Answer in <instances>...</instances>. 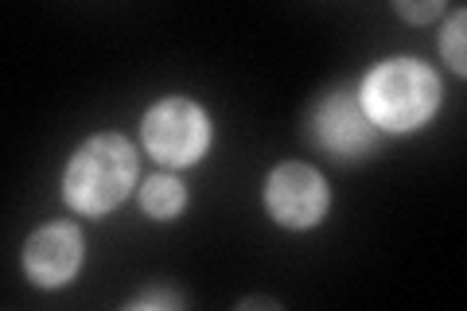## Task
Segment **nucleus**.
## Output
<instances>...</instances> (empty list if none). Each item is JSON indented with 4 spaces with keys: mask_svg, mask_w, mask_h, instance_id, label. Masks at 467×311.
Listing matches in <instances>:
<instances>
[{
    "mask_svg": "<svg viewBox=\"0 0 467 311\" xmlns=\"http://www.w3.org/2000/svg\"><path fill=\"white\" fill-rule=\"evenodd\" d=\"M187 206V183L171 171H156L140 183V211L152 222H175Z\"/></svg>",
    "mask_w": 467,
    "mask_h": 311,
    "instance_id": "obj_7",
    "label": "nucleus"
},
{
    "mask_svg": "<svg viewBox=\"0 0 467 311\" xmlns=\"http://www.w3.org/2000/svg\"><path fill=\"white\" fill-rule=\"evenodd\" d=\"M137 168V148L121 132H94L67 160L63 199L75 214L101 218L133 195Z\"/></svg>",
    "mask_w": 467,
    "mask_h": 311,
    "instance_id": "obj_2",
    "label": "nucleus"
},
{
    "mask_svg": "<svg viewBox=\"0 0 467 311\" xmlns=\"http://www.w3.org/2000/svg\"><path fill=\"white\" fill-rule=\"evenodd\" d=\"M393 8H398L405 20H413V24H429V20H436L444 12L441 0H425V5H405V0H398Z\"/></svg>",
    "mask_w": 467,
    "mask_h": 311,
    "instance_id": "obj_9",
    "label": "nucleus"
},
{
    "mask_svg": "<svg viewBox=\"0 0 467 311\" xmlns=\"http://www.w3.org/2000/svg\"><path fill=\"white\" fill-rule=\"evenodd\" d=\"M211 140H214V125H211V113L199 106V101L183 98V94H171V98H160L149 106L140 121V144L156 164L164 168H192L199 164L202 156L211 152Z\"/></svg>",
    "mask_w": 467,
    "mask_h": 311,
    "instance_id": "obj_3",
    "label": "nucleus"
},
{
    "mask_svg": "<svg viewBox=\"0 0 467 311\" xmlns=\"http://www.w3.org/2000/svg\"><path fill=\"white\" fill-rule=\"evenodd\" d=\"M312 140L335 160H362L378 152L382 132L358 101V86H335L312 109Z\"/></svg>",
    "mask_w": 467,
    "mask_h": 311,
    "instance_id": "obj_4",
    "label": "nucleus"
},
{
    "mask_svg": "<svg viewBox=\"0 0 467 311\" xmlns=\"http://www.w3.org/2000/svg\"><path fill=\"white\" fill-rule=\"evenodd\" d=\"M265 211L285 230H312L331 211L327 180L312 164L285 160L265 175Z\"/></svg>",
    "mask_w": 467,
    "mask_h": 311,
    "instance_id": "obj_5",
    "label": "nucleus"
},
{
    "mask_svg": "<svg viewBox=\"0 0 467 311\" xmlns=\"http://www.w3.org/2000/svg\"><path fill=\"white\" fill-rule=\"evenodd\" d=\"M242 307H281V304H276V300H265V295H254V300H242Z\"/></svg>",
    "mask_w": 467,
    "mask_h": 311,
    "instance_id": "obj_11",
    "label": "nucleus"
},
{
    "mask_svg": "<svg viewBox=\"0 0 467 311\" xmlns=\"http://www.w3.org/2000/svg\"><path fill=\"white\" fill-rule=\"evenodd\" d=\"M463 43H467V8H456L451 20L444 24V32H441V55L460 78L467 74V47Z\"/></svg>",
    "mask_w": 467,
    "mask_h": 311,
    "instance_id": "obj_8",
    "label": "nucleus"
},
{
    "mask_svg": "<svg viewBox=\"0 0 467 311\" xmlns=\"http://www.w3.org/2000/svg\"><path fill=\"white\" fill-rule=\"evenodd\" d=\"M444 86L425 58L393 55L374 63L358 82V101L378 132L405 137V132L425 129L441 109Z\"/></svg>",
    "mask_w": 467,
    "mask_h": 311,
    "instance_id": "obj_1",
    "label": "nucleus"
},
{
    "mask_svg": "<svg viewBox=\"0 0 467 311\" xmlns=\"http://www.w3.org/2000/svg\"><path fill=\"white\" fill-rule=\"evenodd\" d=\"M140 307H183V300L175 292H149V295H137L129 311H140Z\"/></svg>",
    "mask_w": 467,
    "mask_h": 311,
    "instance_id": "obj_10",
    "label": "nucleus"
},
{
    "mask_svg": "<svg viewBox=\"0 0 467 311\" xmlns=\"http://www.w3.org/2000/svg\"><path fill=\"white\" fill-rule=\"evenodd\" d=\"M86 264V238L75 222H47L24 245V273L36 288H63Z\"/></svg>",
    "mask_w": 467,
    "mask_h": 311,
    "instance_id": "obj_6",
    "label": "nucleus"
}]
</instances>
